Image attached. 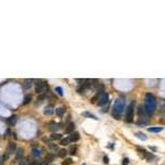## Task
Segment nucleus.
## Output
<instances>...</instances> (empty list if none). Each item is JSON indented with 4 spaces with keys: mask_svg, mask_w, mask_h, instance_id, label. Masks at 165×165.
<instances>
[{
    "mask_svg": "<svg viewBox=\"0 0 165 165\" xmlns=\"http://www.w3.org/2000/svg\"><path fill=\"white\" fill-rule=\"evenodd\" d=\"M76 151H77V146H76V145H74L73 148H71V150H70V152H71V154L75 155V154H76Z\"/></svg>",
    "mask_w": 165,
    "mask_h": 165,
    "instance_id": "obj_26",
    "label": "nucleus"
},
{
    "mask_svg": "<svg viewBox=\"0 0 165 165\" xmlns=\"http://www.w3.org/2000/svg\"><path fill=\"white\" fill-rule=\"evenodd\" d=\"M139 117H140L141 120L144 119V122L148 121V113L145 112V110H144L142 107H139Z\"/></svg>",
    "mask_w": 165,
    "mask_h": 165,
    "instance_id": "obj_8",
    "label": "nucleus"
},
{
    "mask_svg": "<svg viewBox=\"0 0 165 165\" xmlns=\"http://www.w3.org/2000/svg\"><path fill=\"white\" fill-rule=\"evenodd\" d=\"M52 165H56V164H52Z\"/></svg>",
    "mask_w": 165,
    "mask_h": 165,
    "instance_id": "obj_31",
    "label": "nucleus"
},
{
    "mask_svg": "<svg viewBox=\"0 0 165 165\" xmlns=\"http://www.w3.org/2000/svg\"><path fill=\"white\" fill-rule=\"evenodd\" d=\"M55 91L57 93L58 96H63V95H64V94H63V89H62L61 87H55Z\"/></svg>",
    "mask_w": 165,
    "mask_h": 165,
    "instance_id": "obj_24",
    "label": "nucleus"
},
{
    "mask_svg": "<svg viewBox=\"0 0 165 165\" xmlns=\"http://www.w3.org/2000/svg\"><path fill=\"white\" fill-rule=\"evenodd\" d=\"M44 89H45V84H44V81L42 80H36L35 81V93L38 95L40 94H42L44 91Z\"/></svg>",
    "mask_w": 165,
    "mask_h": 165,
    "instance_id": "obj_7",
    "label": "nucleus"
},
{
    "mask_svg": "<svg viewBox=\"0 0 165 165\" xmlns=\"http://www.w3.org/2000/svg\"><path fill=\"white\" fill-rule=\"evenodd\" d=\"M30 165H42V164H41L40 162H32Z\"/></svg>",
    "mask_w": 165,
    "mask_h": 165,
    "instance_id": "obj_30",
    "label": "nucleus"
},
{
    "mask_svg": "<svg viewBox=\"0 0 165 165\" xmlns=\"http://www.w3.org/2000/svg\"><path fill=\"white\" fill-rule=\"evenodd\" d=\"M74 128H75V125H74L73 122H70V123H68V126H67V128L65 129V133H67V134L73 133Z\"/></svg>",
    "mask_w": 165,
    "mask_h": 165,
    "instance_id": "obj_12",
    "label": "nucleus"
},
{
    "mask_svg": "<svg viewBox=\"0 0 165 165\" xmlns=\"http://www.w3.org/2000/svg\"><path fill=\"white\" fill-rule=\"evenodd\" d=\"M122 165H129V159H128V157L123 159V161H122Z\"/></svg>",
    "mask_w": 165,
    "mask_h": 165,
    "instance_id": "obj_28",
    "label": "nucleus"
},
{
    "mask_svg": "<svg viewBox=\"0 0 165 165\" xmlns=\"http://www.w3.org/2000/svg\"><path fill=\"white\" fill-rule=\"evenodd\" d=\"M125 101H126V99L123 97L117 98V100L114 101L113 107H112V116L116 119H120L121 113L123 111V108H125Z\"/></svg>",
    "mask_w": 165,
    "mask_h": 165,
    "instance_id": "obj_2",
    "label": "nucleus"
},
{
    "mask_svg": "<svg viewBox=\"0 0 165 165\" xmlns=\"http://www.w3.org/2000/svg\"><path fill=\"white\" fill-rule=\"evenodd\" d=\"M19 165H29V161H28L26 159H23L22 161H20Z\"/></svg>",
    "mask_w": 165,
    "mask_h": 165,
    "instance_id": "obj_27",
    "label": "nucleus"
},
{
    "mask_svg": "<svg viewBox=\"0 0 165 165\" xmlns=\"http://www.w3.org/2000/svg\"><path fill=\"white\" fill-rule=\"evenodd\" d=\"M164 130L163 127H151V128H148V131L151 132V133H159V132H162Z\"/></svg>",
    "mask_w": 165,
    "mask_h": 165,
    "instance_id": "obj_9",
    "label": "nucleus"
},
{
    "mask_svg": "<svg viewBox=\"0 0 165 165\" xmlns=\"http://www.w3.org/2000/svg\"><path fill=\"white\" fill-rule=\"evenodd\" d=\"M135 135H136L138 138H139V139H141V140H144V141L146 140V135L144 134V133H142V132H136Z\"/></svg>",
    "mask_w": 165,
    "mask_h": 165,
    "instance_id": "obj_22",
    "label": "nucleus"
},
{
    "mask_svg": "<svg viewBox=\"0 0 165 165\" xmlns=\"http://www.w3.org/2000/svg\"><path fill=\"white\" fill-rule=\"evenodd\" d=\"M109 102V95L107 93H101L100 95H98V105L100 107L106 106Z\"/></svg>",
    "mask_w": 165,
    "mask_h": 165,
    "instance_id": "obj_5",
    "label": "nucleus"
},
{
    "mask_svg": "<svg viewBox=\"0 0 165 165\" xmlns=\"http://www.w3.org/2000/svg\"><path fill=\"white\" fill-rule=\"evenodd\" d=\"M41 154H42L41 150H39V149H33V150H32V155H33V157H40Z\"/></svg>",
    "mask_w": 165,
    "mask_h": 165,
    "instance_id": "obj_17",
    "label": "nucleus"
},
{
    "mask_svg": "<svg viewBox=\"0 0 165 165\" xmlns=\"http://www.w3.org/2000/svg\"><path fill=\"white\" fill-rule=\"evenodd\" d=\"M136 152L139 154V156L141 159H146V155H148V152L144 149H141V148H138L136 149Z\"/></svg>",
    "mask_w": 165,
    "mask_h": 165,
    "instance_id": "obj_10",
    "label": "nucleus"
},
{
    "mask_svg": "<svg viewBox=\"0 0 165 165\" xmlns=\"http://www.w3.org/2000/svg\"><path fill=\"white\" fill-rule=\"evenodd\" d=\"M55 113H56L58 117H62L65 113V108L64 107H58L56 110H55Z\"/></svg>",
    "mask_w": 165,
    "mask_h": 165,
    "instance_id": "obj_15",
    "label": "nucleus"
},
{
    "mask_svg": "<svg viewBox=\"0 0 165 165\" xmlns=\"http://www.w3.org/2000/svg\"><path fill=\"white\" fill-rule=\"evenodd\" d=\"M84 117H87V118H91V119H95V120H97V117H96L95 114L90 113V112H88V111H85V112H82L81 113Z\"/></svg>",
    "mask_w": 165,
    "mask_h": 165,
    "instance_id": "obj_18",
    "label": "nucleus"
},
{
    "mask_svg": "<svg viewBox=\"0 0 165 165\" xmlns=\"http://www.w3.org/2000/svg\"><path fill=\"white\" fill-rule=\"evenodd\" d=\"M16 143L15 142H9L8 144V146H7V150H6V152H4V156H3V160H7L8 157L15 152V150H16Z\"/></svg>",
    "mask_w": 165,
    "mask_h": 165,
    "instance_id": "obj_6",
    "label": "nucleus"
},
{
    "mask_svg": "<svg viewBox=\"0 0 165 165\" xmlns=\"http://www.w3.org/2000/svg\"><path fill=\"white\" fill-rule=\"evenodd\" d=\"M31 100H32V96H31V95H26L25 97H24V100H23V105L30 104Z\"/></svg>",
    "mask_w": 165,
    "mask_h": 165,
    "instance_id": "obj_19",
    "label": "nucleus"
},
{
    "mask_svg": "<svg viewBox=\"0 0 165 165\" xmlns=\"http://www.w3.org/2000/svg\"><path fill=\"white\" fill-rule=\"evenodd\" d=\"M58 127H59V125H57V123H55V122H51L49 125V129L51 130V131H55V130L59 129Z\"/></svg>",
    "mask_w": 165,
    "mask_h": 165,
    "instance_id": "obj_16",
    "label": "nucleus"
},
{
    "mask_svg": "<svg viewBox=\"0 0 165 165\" xmlns=\"http://www.w3.org/2000/svg\"><path fill=\"white\" fill-rule=\"evenodd\" d=\"M78 140H79V133L78 132H74V133H71L68 136H66L65 139L61 140V144H62V145H67V144L76 142Z\"/></svg>",
    "mask_w": 165,
    "mask_h": 165,
    "instance_id": "obj_3",
    "label": "nucleus"
},
{
    "mask_svg": "<svg viewBox=\"0 0 165 165\" xmlns=\"http://www.w3.org/2000/svg\"><path fill=\"white\" fill-rule=\"evenodd\" d=\"M72 163H73V160L68 157V159H65V160H64L63 165H70V164H72Z\"/></svg>",
    "mask_w": 165,
    "mask_h": 165,
    "instance_id": "obj_25",
    "label": "nucleus"
},
{
    "mask_svg": "<svg viewBox=\"0 0 165 165\" xmlns=\"http://www.w3.org/2000/svg\"><path fill=\"white\" fill-rule=\"evenodd\" d=\"M155 109H156L155 97L151 93H146L145 97H144V110H145L148 114H152L154 113Z\"/></svg>",
    "mask_w": 165,
    "mask_h": 165,
    "instance_id": "obj_1",
    "label": "nucleus"
},
{
    "mask_svg": "<svg viewBox=\"0 0 165 165\" xmlns=\"http://www.w3.org/2000/svg\"><path fill=\"white\" fill-rule=\"evenodd\" d=\"M67 155V151L65 149H59L58 150V156L59 157H65Z\"/></svg>",
    "mask_w": 165,
    "mask_h": 165,
    "instance_id": "obj_20",
    "label": "nucleus"
},
{
    "mask_svg": "<svg viewBox=\"0 0 165 165\" xmlns=\"http://www.w3.org/2000/svg\"><path fill=\"white\" fill-rule=\"evenodd\" d=\"M32 87V79H26L24 81V88L28 89V88H31Z\"/></svg>",
    "mask_w": 165,
    "mask_h": 165,
    "instance_id": "obj_21",
    "label": "nucleus"
},
{
    "mask_svg": "<svg viewBox=\"0 0 165 165\" xmlns=\"http://www.w3.org/2000/svg\"><path fill=\"white\" fill-rule=\"evenodd\" d=\"M16 122H17V117L16 116H12L11 118H10V120H9V125L10 126H15Z\"/></svg>",
    "mask_w": 165,
    "mask_h": 165,
    "instance_id": "obj_23",
    "label": "nucleus"
},
{
    "mask_svg": "<svg viewBox=\"0 0 165 165\" xmlns=\"http://www.w3.org/2000/svg\"><path fill=\"white\" fill-rule=\"evenodd\" d=\"M55 112V109H54V107L53 106H47L46 108H45V110H44V114H46V116H51V114H53Z\"/></svg>",
    "mask_w": 165,
    "mask_h": 165,
    "instance_id": "obj_11",
    "label": "nucleus"
},
{
    "mask_svg": "<svg viewBox=\"0 0 165 165\" xmlns=\"http://www.w3.org/2000/svg\"><path fill=\"white\" fill-rule=\"evenodd\" d=\"M104 162H105L106 164H108V162H109V159H108V156H105V157H104Z\"/></svg>",
    "mask_w": 165,
    "mask_h": 165,
    "instance_id": "obj_29",
    "label": "nucleus"
},
{
    "mask_svg": "<svg viewBox=\"0 0 165 165\" xmlns=\"http://www.w3.org/2000/svg\"><path fill=\"white\" fill-rule=\"evenodd\" d=\"M61 139H62V134H59V133H52L50 136L51 141H58Z\"/></svg>",
    "mask_w": 165,
    "mask_h": 165,
    "instance_id": "obj_13",
    "label": "nucleus"
},
{
    "mask_svg": "<svg viewBox=\"0 0 165 165\" xmlns=\"http://www.w3.org/2000/svg\"><path fill=\"white\" fill-rule=\"evenodd\" d=\"M22 156H23V149H22V148H19V149H17V153H16V160H20Z\"/></svg>",
    "mask_w": 165,
    "mask_h": 165,
    "instance_id": "obj_14",
    "label": "nucleus"
},
{
    "mask_svg": "<svg viewBox=\"0 0 165 165\" xmlns=\"http://www.w3.org/2000/svg\"><path fill=\"white\" fill-rule=\"evenodd\" d=\"M133 117H134V108L133 105H129L127 110H126V121L127 122H132L133 121Z\"/></svg>",
    "mask_w": 165,
    "mask_h": 165,
    "instance_id": "obj_4",
    "label": "nucleus"
}]
</instances>
